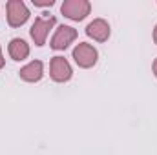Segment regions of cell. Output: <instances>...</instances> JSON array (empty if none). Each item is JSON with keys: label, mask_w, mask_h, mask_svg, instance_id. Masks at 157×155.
Returning a JSON list of instances; mask_svg holds the SVG:
<instances>
[{"label": "cell", "mask_w": 157, "mask_h": 155, "mask_svg": "<svg viewBox=\"0 0 157 155\" xmlns=\"http://www.w3.org/2000/svg\"><path fill=\"white\" fill-rule=\"evenodd\" d=\"M4 64H6V59H4V55H2V47H0V70L4 68Z\"/></svg>", "instance_id": "cell-11"}, {"label": "cell", "mask_w": 157, "mask_h": 155, "mask_svg": "<svg viewBox=\"0 0 157 155\" xmlns=\"http://www.w3.org/2000/svg\"><path fill=\"white\" fill-rule=\"evenodd\" d=\"M90 11H91V4L88 0H64V4L60 6V13L75 22L84 20L90 15Z\"/></svg>", "instance_id": "cell-1"}, {"label": "cell", "mask_w": 157, "mask_h": 155, "mask_svg": "<svg viewBox=\"0 0 157 155\" xmlns=\"http://www.w3.org/2000/svg\"><path fill=\"white\" fill-rule=\"evenodd\" d=\"M152 70H154V75L157 77V59L154 60V66H152Z\"/></svg>", "instance_id": "cell-12"}, {"label": "cell", "mask_w": 157, "mask_h": 155, "mask_svg": "<svg viewBox=\"0 0 157 155\" xmlns=\"http://www.w3.org/2000/svg\"><path fill=\"white\" fill-rule=\"evenodd\" d=\"M7 51H9V57L17 62L24 60L29 57V44L24 39H13L7 46Z\"/></svg>", "instance_id": "cell-9"}, {"label": "cell", "mask_w": 157, "mask_h": 155, "mask_svg": "<svg viewBox=\"0 0 157 155\" xmlns=\"http://www.w3.org/2000/svg\"><path fill=\"white\" fill-rule=\"evenodd\" d=\"M55 26V17H37L33 26H31V39L35 42V46H44L46 39L49 35V29Z\"/></svg>", "instance_id": "cell-4"}, {"label": "cell", "mask_w": 157, "mask_h": 155, "mask_svg": "<svg viewBox=\"0 0 157 155\" xmlns=\"http://www.w3.org/2000/svg\"><path fill=\"white\" fill-rule=\"evenodd\" d=\"M73 59H75V62H77L78 68L88 70V68H93V66L97 64L99 53H97V49H95L91 44L80 42V44H77V46L73 47Z\"/></svg>", "instance_id": "cell-3"}, {"label": "cell", "mask_w": 157, "mask_h": 155, "mask_svg": "<svg viewBox=\"0 0 157 155\" xmlns=\"http://www.w3.org/2000/svg\"><path fill=\"white\" fill-rule=\"evenodd\" d=\"M49 75L55 82H68L73 75V70L64 57H53L49 62Z\"/></svg>", "instance_id": "cell-5"}, {"label": "cell", "mask_w": 157, "mask_h": 155, "mask_svg": "<svg viewBox=\"0 0 157 155\" xmlns=\"http://www.w3.org/2000/svg\"><path fill=\"white\" fill-rule=\"evenodd\" d=\"M7 9V24L11 28H20L29 18V9L22 0H9L6 4Z\"/></svg>", "instance_id": "cell-2"}, {"label": "cell", "mask_w": 157, "mask_h": 155, "mask_svg": "<svg viewBox=\"0 0 157 155\" xmlns=\"http://www.w3.org/2000/svg\"><path fill=\"white\" fill-rule=\"evenodd\" d=\"M18 75L26 82H39L44 77V64L40 60H31L29 64H26L24 68H20Z\"/></svg>", "instance_id": "cell-8"}, {"label": "cell", "mask_w": 157, "mask_h": 155, "mask_svg": "<svg viewBox=\"0 0 157 155\" xmlns=\"http://www.w3.org/2000/svg\"><path fill=\"white\" fill-rule=\"evenodd\" d=\"M154 40H155V44H157V24H155V28H154Z\"/></svg>", "instance_id": "cell-13"}, {"label": "cell", "mask_w": 157, "mask_h": 155, "mask_svg": "<svg viewBox=\"0 0 157 155\" xmlns=\"http://www.w3.org/2000/svg\"><path fill=\"white\" fill-rule=\"evenodd\" d=\"M86 35L97 42H106L110 39V24L104 18H95L86 26Z\"/></svg>", "instance_id": "cell-7"}, {"label": "cell", "mask_w": 157, "mask_h": 155, "mask_svg": "<svg viewBox=\"0 0 157 155\" xmlns=\"http://www.w3.org/2000/svg\"><path fill=\"white\" fill-rule=\"evenodd\" d=\"M55 4V0H33V6L37 7H51Z\"/></svg>", "instance_id": "cell-10"}, {"label": "cell", "mask_w": 157, "mask_h": 155, "mask_svg": "<svg viewBox=\"0 0 157 155\" xmlns=\"http://www.w3.org/2000/svg\"><path fill=\"white\" fill-rule=\"evenodd\" d=\"M75 39H77V29L75 28H71V26H59L51 42H49V46L53 49H57V51H62Z\"/></svg>", "instance_id": "cell-6"}]
</instances>
